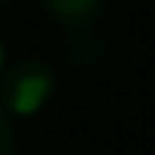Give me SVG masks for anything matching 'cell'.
I'll use <instances>...</instances> for the list:
<instances>
[{
    "label": "cell",
    "mask_w": 155,
    "mask_h": 155,
    "mask_svg": "<svg viewBox=\"0 0 155 155\" xmlns=\"http://www.w3.org/2000/svg\"><path fill=\"white\" fill-rule=\"evenodd\" d=\"M46 9L64 31L76 64H94L110 49V12L104 3L76 0V3H49Z\"/></svg>",
    "instance_id": "6da1fadb"
},
{
    "label": "cell",
    "mask_w": 155,
    "mask_h": 155,
    "mask_svg": "<svg viewBox=\"0 0 155 155\" xmlns=\"http://www.w3.org/2000/svg\"><path fill=\"white\" fill-rule=\"evenodd\" d=\"M55 94V73L46 61L25 58L0 79V110L6 116H34Z\"/></svg>",
    "instance_id": "7a4b0ae2"
},
{
    "label": "cell",
    "mask_w": 155,
    "mask_h": 155,
    "mask_svg": "<svg viewBox=\"0 0 155 155\" xmlns=\"http://www.w3.org/2000/svg\"><path fill=\"white\" fill-rule=\"evenodd\" d=\"M0 155H15V131L3 110H0Z\"/></svg>",
    "instance_id": "3957f363"
},
{
    "label": "cell",
    "mask_w": 155,
    "mask_h": 155,
    "mask_svg": "<svg viewBox=\"0 0 155 155\" xmlns=\"http://www.w3.org/2000/svg\"><path fill=\"white\" fill-rule=\"evenodd\" d=\"M0 73H3V40H0Z\"/></svg>",
    "instance_id": "277c9868"
}]
</instances>
